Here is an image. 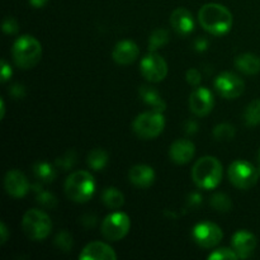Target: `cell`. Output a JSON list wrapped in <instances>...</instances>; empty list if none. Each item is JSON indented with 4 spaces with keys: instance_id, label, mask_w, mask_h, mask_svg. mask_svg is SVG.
I'll use <instances>...</instances> for the list:
<instances>
[{
    "instance_id": "1",
    "label": "cell",
    "mask_w": 260,
    "mask_h": 260,
    "mask_svg": "<svg viewBox=\"0 0 260 260\" xmlns=\"http://www.w3.org/2000/svg\"><path fill=\"white\" fill-rule=\"evenodd\" d=\"M198 20L201 25L213 36H222L233 27V14L226 7L216 3H208L200 9Z\"/></svg>"
},
{
    "instance_id": "2",
    "label": "cell",
    "mask_w": 260,
    "mask_h": 260,
    "mask_svg": "<svg viewBox=\"0 0 260 260\" xmlns=\"http://www.w3.org/2000/svg\"><path fill=\"white\" fill-rule=\"evenodd\" d=\"M222 165L216 157L203 156L196 161L192 179L201 189H215L222 180Z\"/></svg>"
},
{
    "instance_id": "3",
    "label": "cell",
    "mask_w": 260,
    "mask_h": 260,
    "mask_svg": "<svg viewBox=\"0 0 260 260\" xmlns=\"http://www.w3.org/2000/svg\"><path fill=\"white\" fill-rule=\"evenodd\" d=\"M13 60L20 69H32L42 57V46L33 36H20L13 45Z\"/></svg>"
},
{
    "instance_id": "4",
    "label": "cell",
    "mask_w": 260,
    "mask_h": 260,
    "mask_svg": "<svg viewBox=\"0 0 260 260\" xmlns=\"http://www.w3.org/2000/svg\"><path fill=\"white\" fill-rule=\"evenodd\" d=\"M95 192V180L90 173L78 170L68 177L65 182V193L69 200L76 203H85Z\"/></svg>"
},
{
    "instance_id": "5",
    "label": "cell",
    "mask_w": 260,
    "mask_h": 260,
    "mask_svg": "<svg viewBox=\"0 0 260 260\" xmlns=\"http://www.w3.org/2000/svg\"><path fill=\"white\" fill-rule=\"evenodd\" d=\"M22 228L25 235L35 241H42L50 235L52 222L47 213L43 211L33 208L27 211L23 216Z\"/></svg>"
},
{
    "instance_id": "6",
    "label": "cell",
    "mask_w": 260,
    "mask_h": 260,
    "mask_svg": "<svg viewBox=\"0 0 260 260\" xmlns=\"http://www.w3.org/2000/svg\"><path fill=\"white\" fill-rule=\"evenodd\" d=\"M165 127V118L162 113L156 111L145 112L139 114L132 123L135 134L144 140H151L159 136Z\"/></svg>"
},
{
    "instance_id": "7",
    "label": "cell",
    "mask_w": 260,
    "mask_h": 260,
    "mask_svg": "<svg viewBox=\"0 0 260 260\" xmlns=\"http://www.w3.org/2000/svg\"><path fill=\"white\" fill-rule=\"evenodd\" d=\"M259 172L245 160H235L229 168V179L239 189H250L259 179Z\"/></svg>"
},
{
    "instance_id": "8",
    "label": "cell",
    "mask_w": 260,
    "mask_h": 260,
    "mask_svg": "<svg viewBox=\"0 0 260 260\" xmlns=\"http://www.w3.org/2000/svg\"><path fill=\"white\" fill-rule=\"evenodd\" d=\"M131 229V220L123 212L111 213L102 222V235L109 241L122 240Z\"/></svg>"
},
{
    "instance_id": "9",
    "label": "cell",
    "mask_w": 260,
    "mask_h": 260,
    "mask_svg": "<svg viewBox=\"0 0 260 260\" xmlns=\"http://www.w3.org/2000/svg\"><path fill=\"white\" fill-rule=\"evenodd\" d=\"M193 240L205 249H211L213 246L218 245L223 238V233L216 223L210 222V221H203V222L197 223L193 228L192 231Z\"/></svg>"
},
{
    "instance_id": "10",
    "label": "cell",
    "mask_w": 260,
    "mask_h": 260,
    "mask_svg": "<svg viewBox=\"0 0 260 260\" xmlns=\"http://www.w3.org/2000/svg\"><path fill=\"white\" fill-rule=\"evenodd\" d=\"M141 74L150 83H160L168 75V63L156 52H150L140 63Z\"/></svg>"
},
{
    "instance_id": "11",
    "label": "cell",
    "mask_w": 260,
    "mask_h": 260,
    "mask_svg": "<svg viewBox=\"0 0 260 260\" xmlns=\"http://www.w3.org/2000/svg\"><path fill=\"white\" fill-rule=\"evenodd\" d=\"M215 88L221 96L226 99H235L245 90V83L241 78L233 73L220 74L215 79Z\"/></svg>"
},
{
    "instance_id": "12",
    "label": "cell",
    "mask_w": 260,
    "mask_h": 260,
    "mask_svg": "<svg viewBox=\"0 0 260 260\" xmlns=\"http://www.w3.org/2000/svg\"><path fill=\"white\" fill-rule=\"evenodd\" d=\"M215 106L213 94L210 89L205 86H198L192 91L189 96V108L196 116L205 117L212 111Z\"/></svg>"
},
{
    "instance_id": "13",
    "label": "cell",
    "mask_w": 260,
    "mask_h": 260,
    "mask_svg": "<svg viewBox=\"0 0 260 260\" xmlns=\"http://www.w3.org/2000/svg\"><path fill=\"white\" fill-rule=\"evenodd\" d=\"M5 190L14 198H23L29 192V182L19 170H9L4 179Z\"/></svg>"
},
{
    "instance_id": "14",
    "label": "cell",
    "mask_w": 260,
    "mask_h": 260,
    "mask_svg": "<svg viewBox=\"0 0 260 260\" xmlns=\"http://www.w3.org/2000/svg\"><path fill=\"white\" fill-rule=\"evenodd\" d=\"M255 248L256 238L254 234L246 230H239L233 236V249L236 251L239 259L250 258Z\"/></svg>"
},
{
    "instance_id": "15",
    "label": "cell",
    "mask_w": 260,
    "mask_h": 260,
    "mask_svg": "<svg viewBox=\"0 0 260 260\" xmlns=\"http://www.w3.org/2000/svg\"><path fill=\"white\" fill-rule=\"evenodd\" d=\"M81 260H116L117 254L112 246L102 241L89 243L79 255Z\"/></svg>"
},
{
    "instance_id": "16",
    "label": "cell",
    "mask_w": 260,
    "mask_h": 260,
    "mask_svg": "<svg viewBox=\"0 0 260 260\" xmlns=\"http://www.w3.org/2000/svg\"><path fill=\"white\" fill-rule=\"evenodd\" d=\"M139 55V46L134 41L129 40H124L117 43L112 52V57L119 65H129V63L135 62Z\"/></svg>"
},
{
    "instance_id": "17",
    "label": "cell",
    "mask_w": 260,
    "mask_h": 260,
    "mask_svg": "<svg viewBox=\"0 0 260 260\" xmlns=\"http://www.w3.org/2000/svg\"><path fill=\"white\" fill-rule=\"evenodd\" d=\"M196 152V146L192 141L185 139L177 140L172 144L169 150V156L175 164H187L193 159Z\"/></svg>"
},
{
    "instance_id": "18",
    "label": "cell",
    "mask_w": 260,
    "mask_h": 260,
    "mask_svg": "<svg viewBox=\"0 0 260 260\" xmlns=\"http://www.w3.org/2000/svg\"><path fill=\"white\" fill-rule=\"evenodd\" d=\"M170 24L173 29L180 36H188L194 30V19L190 12L184 8H178L170 15Z\"/></svg>"
},
{
    "instance_id": "19",
    "label": "cell",
    "mask_w": 260,
    "mask_h": 260,
    "mask_svg": "<svg viewBox=\"0 0 260 260\" xmlns=\"http://www.w3.org/2000/svg\"><path fill=\"white\" fill-rule=\"evenodd\" d=\"M129 182L139 188H147L154 183L155 172L149 165H135L128 173Z\"/></svg>"
},
{
    "instance_id": "20",
    "label": "cell",
    "mask_w": 260,
    "mask_h": 260,
    "mask_svg": "<svg viewBox=\"0 0 260 260\" xmlns=\"http://www.w3.org/2000/svg\"><path fill=\"white\" fill-rule=\"evenodd\" d=\"M235 65L239 71L246 75H255L260 71V57L254 53H243L238 56Z\"/></svg>"
},
{
    "instance_id": "21",
    "label": "cell",
    "mask_w": 260,
    "mask_h": 260,
    "mask_svg": "<svg viewBox=\"0 0 260 260\" xmlns=\"http://www.w3.org/2000/svg\"><path fill=\"white\" fill-rule=\"evenodd\" d=\"M139 93L142 101H144L146 104H149L150 107H152L154 111L162 113V112L167 109V103H165L164 99L160 96V94L157 93L154 88H150V86L144 85L140 88Z\"/></svg>"
},
{
    "instance_id": "22",
    "label": "cell",
    "mask_w": 260,
    "mask_h": 260,
    "mask_svg": "<svg viewBox=\"0 0 260 260\" xmlns=\"http://www.w3.org/2000/svg\"><path fill=\"white\" fill-rule=\"evenodd\" d=\"M102 201L104 205L111 210H118L123 206L124 203V196L121 190H118L114 187L106 188L102 194Z\"/></svg>"
},
{
    "instance_id": "23",
    "label": "cell",
    "mask_w": 260,
    "mask_h": 260,
    "mask_svg": "<svg viewBox=\"0 0 260 260\" xmlns=\"http://www.w3.org/2000/svg\"><path fill=\"white\" fill-rule=\"evenodd\" d=\"M33 172L37 179H40L43 183H51L56 179L57 177V170L53 165H51L50 162L46 161H40L37 164H35L33 167Z\"/></svg>"
},
{
    "instance_id": "24",
    "label": "cell",
    "mask_w": 260,
    "mask_h": 260,
    "mask_svg": "<svg viewBox=\"0 0 260 260\" xmlns=\"http://www.w3.org/2000/svg\"><path fill=\"white\" fill-rule=\"evenodd\" d=\"M88 167L95 172L103 170L108 162V154L102 149H94L88 155Z\"/></svg>"
},
{
    "instance_id": "25",
    "label": "cell",
    "mask_w": 260,
    "mask_h": 260,
    "mask_svg": "<svg viewBox=\"0 0 260 260\" xmlns=\"http://www.w3.org/2000/svg\"><path fill=\"white\" fill-rule=\"evenodd\" d=\"M169 42V32L164 28H159V29H155L151 33L149 40V50L150 52H155L156 50L161 48L162 46H165Z\"/></svg>"
},
{
    "instance_id": "26",
    "label": "cell",
    "mask_w": 260,
    "mask_h": 260,
    "mask_svg": "<svg viewBox=\"0 0 260 260\" xmlns=\"http://www.w3.org/2000/svg\"><path fill=\"white\" fill-rule=\"evenodd\" d=\"M244 119H245L246 124L250 127L260 124V99H255L246 107Z\"/></svg>"
},
{
    "instance_id": "27",
    "label": "cell",
    "mask_w": 260,
    "mask_h": 260,
    "mask_svg": "<svg viewBox=\"0 0 260 260\" xmlns=\"http://www.w3.org/2000/svg\"><path fill=\"white\" fill-rule=\"evenodd\" d=\"M211 206L218 212H229L233 207V202L225 193H216L211 197Z\"/></svg>"
},
{
    "instance_id": "28",
    "label": "cell",
    "mask_w": 260,
    "mask_h": 260,
    "mask_svg": "<svg viewBox=\"0 0 260 260\" xmlns=\"http://www.w3.org/2000/svg\"><path fill=\"white\" fill-rule=\"evenodd\" d=\"M213 136L218 141H229L235 136V127L230 123H220L213 129Z\"/></svg>"
},
{
    "instance_id": "29",
    "label": "cell",
    "mask_w": 260,
    "mask_h": 260,
    "mask_svg": "<svg viewBox=\"0 0 260 260\" xmlns=\"http://www.w3.org/2000/svg\"><path fill=\"white\" fill-rule=\"evenodd\" d=\"M37 202L46 208H55L57 205V200L55 196L47 190H42V188L37 189Z\"/></svg>"
},
{
    "instance_id": "30",
    "label": "cell",
    "mask_w": 260,
    "mask_h": 260,
    "mask_svg": "<svg viewBox=\"0 0 260 260\" xmlns=\"http://www.w3.org/2000/svg\"><path fill=\"white\" fill-rule=\"evenodd\" d=\"M210 260H236L239 259L238 254L234 249H229V248H221L217 249V250L212 251L208 256Z\"/></svg>"
},
{
    "instance_id": "31",
    "label": "cell",
    "mask_w": 260,
    "mask_h": 260,
    "mask_svg": "<svg viewBox=\"0 0 260 260\" xmlns=\"http://www.w3.org/2000/svg\"><path fill=\"white\" fill-rule=\"evenodd\" d=\"M76 162V154L75 151H68L62 155V156L57 157L56 160V167L61 168L62 170H69L70 168H73Z\"/></svg>"
},
{
    "instance_id": "32",
    "label": "cell",
    "mask_w": 260,
    "mask_h": 260,
    "mask_svg": "<svg viewBox=\"0 0 260 260\" xmlns=\"http://www.w3.org/2000/svg\"><path fill=\"white\" fill-rule=\"evenodd\" d=\"M55 244L62 251H69L73 248V238L68 231H61L55 239Z\"/></svg>"
},
{
    "instance_id": "33",
    "label": "cell",
    "mask_w": 260,
    "mask_h": 260,
    "mask_svg": "<svg viewBox=\"0 0 260 260\" xmlns=\"http://www.w3.org/2000/svg\"><path fill=\"white\" fill-rule=\"evenodd\" d=\"M185 79H187L188 84L192 86H200L201 80H202V75L197 69H189L185 74Z\"/></svg>"
},
{
    "instance_id": "34",
    "label": "cell",
    "mask_w": 260,
    "mask_h": 260,
    "mask_svg": "<svg viewBox=\"0 0 260 260\" xmlns=\"http://www.w3.org/2000/svg\"><path fill=\"white\" fill-rule=\"evenodd\" d=\"M19 27H18V22L13 17L5 18L4 23H3V30L7 35H14L18 32Z\"/></svg>"
},
{
    "instance_id": "35",
    "label": "cell",
    "mask_w": 260,
    "mask_h": 260,
    "mask_svg": "<svg viewBox=\"0 0 260 260\" xmlns=\"http://www.w3.org/2000/svg\"><path fill=\"white\" fill-rule=\"evenodd\" d=\"M9 94L15 99H22L25 96V88L20 84H14L12 88L9 89Z\"/></svg>"
},
{
    "instance_id": "36",
    "label": "cell",
    "mask_w": 260,
    "mask_h": 260,
    "mask_svg": "<svg viewBox=\"0 0 260 260\" xmlns=\"http://www.w3.org/2000/svg\"><path fill=\"white\" fill-rule=\"evenodd\" d=\"M10 76H12V69L8 65V62L5 60H2V81L5 83L7 80H9Z\"/></svg>"
},
{
    "instance_id": "37",
    "label": "cell",
    "mask_w": 260,
    "mask_h": 260,
    "mask_svg": "<svg viewBox=\"0 0 260 260\" xmlns=\"http://www.w3.org/2000/svg\"><path fill=\"white\" fill-rule=\"evenodd\" d=\"M0 235H2V245H4L8 240V235H9L7 226H5L4 222H2V225H0Z\"/></svg>"
},
{
    "instance_id": "38",
    "label": "cell",
    "mask_w": 260,
    "mask_h": 260,
    "mask_svg": "<svg viewBox=\"0 0 260 260\" xmlns=\"http://www.w3.org/2000/svg\"><path fill=\"white\" fill-rule=\"evenodd\" d=\"M208 47V42L206 40H203V38H200V40L196 41V48H197L198 51H205L207 50Z\"/></svg>"
},
{
    "instance_id": "39",
    "label": "cell",
    "mask_w": 260,
    "mask_h": 260,
    "mask_svg": "<svg viewBox=\"0 0 260 260\" xmlns=\"http://www.w3.org/2000/svg\"><path fill=\"white\" fill-rule=\"evenodd\" d=\"M30 5L35 8H43L48 3V0H29Z\"/></svg>"
},
{
    "instance_id": "40",
    "label": "cell",
    "mask_w": 260,
    "mask_h": 260,
    "mask_svg": "<svg viewBox=\"0 0 260 260\" xmlns=\"http://www.w3.org/2000/svg\"><path fill=\"white\" fill-rule=\"evenodd\" d=\"M187 126H188V128H190L189 131H188V134H194V132H197L198 126H197V123H196V122H192V121L188 122Z\"/></svg>"
},
{
    "instance_id": "41",
    "label": "cell",
    "mask_w": 260,
    "mask_h": 260,
    "mask_svg": "<svg viewBox=\"0 0 260 260\" xmlns=\"http://www.w3.org/2000/svg\"><path fill=\"white\" fill-rule=\"evenodd\" d=\"M4 113H5V104H4V99H2V118H4Z\"/></svg>"
},
{
    "instance_id": "42",
    "label": "cell",
    "mask_w": 260,
    "mask_h": 260,
    "mask_svg": "<svg viewBox=\"0 0 260 260\" xmlns=\"http://www.w3.org/2000/svg\"><path fill=\"white\" fill-rule=\"evenodd\" d=\"M258 161H259V165H260V150H259V152H258Z\"/></svg>"
}]
</instances>
